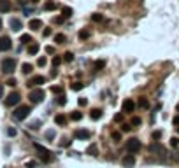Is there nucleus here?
Segmentation results:
<instances>
[{"mask_svg":"<svg viewBox=\"0 0 179 168\" xmlns=\"http://www.w3.org/2000/svg\"><path fill=\"white\" fill-rule=\"evenodd\" d=\"M141 147H142V144H141L139 138L132 137V138L127 140V153H128V154H137V153L141 151Z\"/></svg>","mask_w":179,"mask_h":168,"instance_id":"nucleus-1","label":"nucleus"},{"mask_svg":"<svg viewBox=\"0 0 179 168\" xmlns=\"http://www.w3.org/2000/svg\"><path fill=\"white\" fill-rule=\"evenodd\" d=\"M0 68H2L4 74H12V72L16 70V60H14V58H5V60H2Z\"/></svg>","mask_w":179,"mask_h":168,"instance_id":"nucleus-2","label":"nucleus"},{"mask_svg":"<svg viewBox=\"0 0 179 168\" xmlns=\"http://www.w3.org/2000/svg\"><path fill=\"white\" fill-rule=\"evenodd\" d=\"M28 98H30V102H32V103H40V102L46 98V91H44V89L35 88V89H32V91L28 93Z\"/></svg>","mask_w":179,"mask_h":168,"instance_id":"nucleus-3","label":"nucleus"},{"mask_svg":"<svg viewBox=\"0 0 179 168\" xmlns=\"http://www.w3.org/2000/svg\"><path fill=\"white\" fill-rule=\"evenodd\" d=\"M28 114H30V107H28V105H19V107L12 112V117H14L16 121H23V119L28 117Z\"/></svg>","mask_w":179,"mask_h":168,"instance_id":"nucleus-4","label":"nucleus"},{"mask_svg":"<svg viewBox=\"0 0 179 168\" xmlns=\"http://www.w3.org/2000/svg\"><path fill=\"white\" fill-rule=\"evenodd\" d=\"M33 147H35V151L39 153V156H40V160H42L44 163H49V161H51V151H49V149H46V147L40 146V144H35Z\"/></svg>","mask_w":179,"mask_h":168,"instance_id":"nucleus-5","label":"nucleus"},{"mask_svg":"<svg viewBox=\"0 0 179 168\" xmlns=\"http://www.w3.org/2000/svg\"><path fill=\"white\" fill-rule=\"evenodd\" d=\"M19 100H21V95H19L18 91H14V93H11V95L5 98V105H7V107H14V105L19 103Z\"/></svg>","mask_w":179,"mask_h":168,"instance_id":"nucleus-6","label":"nucleus"},{"mask_svg":"<svg viewBox=\"0 0 179 168\" xmlns=\"http://www.w3.org/2000/svg\"><path fill=\"white\" fill-rule=\"evenodd\" d=\"M11 47H12V40H11L9 37H2V39H0V53L9 51Z\"/></svg>","mask_w":179,"mask_h":168,"instance_id":"nucleus-7","label":"nucleus"},{"mask_svg":"<svg viewBox=\"0 0 179 168\" xmlns=\"http://www.w3.org/2000/svg\"><path fill=\"white\" fill-rule=\"evenodd\" d=\"M40 84H46V77L44 75H33L28 81V86H40Z\"/></svg>","mask_w":179,"mask_h":168,"instance_id":"nucleus-8","label":"nucleus"},{"mask_svg":"<svg viewBox=\"0 0 179 168\" xmlns=\"http://www.w3.org/2000/svg\"><path fill=\"white\" fill-rule=\"evenodd\" d=\"M134 109H135L134 100H132V98H127V100L123 102V114H130V112H134Z\"/></svg>","mask_w":179,"mask_h":168,"instance_id":"nucleus-9","label":"nucleus"},{"mask_svg":"<svg viewBox=\"0 0 179 168\" xmlns=\"http://www.w3.org/2000/svg\"><path fill=\"white\" fill-rule=\"evenodd\" d=\"M121 165L125 168H132L135 165V156H134V154H127V156L121 160Z\"/></svg>","mask_w":179,"mask_h":168,"instance_id":"nucleus-10","label":"nucleus"},{"mask_svg":"<svg viewBox=\"0 0 179 168\" xmlns=\"http://www.w3.org/2000/svg\"><path fill=\"white\" fill-rule=\"evenodd\" d=\"M74 137H76L77 140H88V138H90V131H88V130L79 128V130H76V131H74Z\"/></svg>","mask_w":179,"mask_h":168,"instance_id":"nucleus-11","label":"nucleus"},{"mask_svg":"<svg viewBox=\"0 0 179 168\" xmlns=\"http://www.w3.org/2000/svg\"><path fill=\"white\" fill-rule=\"evenodd\" d=\"M149 151H151V153H160V156L165 154V147L160 146V144H151V146H149Z\"/></svg>","mask_w":179,"mask_h":168,"instance_id":"nucleus-12","label":"nucleus"},{"mask_svg":"<svg viewBox=\"0 0 179 168\" xmlns=\"http://www.w3.org/2000/svg\"><path fill=\"white\" fill-rule=\"evenodd\" d=\"M11 7V0H0V12H9Z\"/></svg>","mask_w":179,"mask_h":168,"instance_id":"nucleus-13","label":"nucleus"},{"mask_svg":"<svg viewBox=\"0 0 179 168\" xmlns=\"http://www.w3.org/2000/svg\"><path fill=\"white\" fill-rule=\"evenodd\" d=\"M21 26H23V25H21V21H19V19H16V18H12V19H11V30L19 32V30H21Z\"/></svg>","mask_w":179,"mask_h":168,"instance_id":"nucleus-14","label":"nucleus"},{"mask_svg":"<svg viewBox=\"0 0 179 168\" xmlns=\"http://www.w3.org/2000/svg\"><path fill=\"white\" fill-rule=\"evenodd\" d=\"M28 26H30L32 30H40V28H42V21H40V19H30Z\"/></svg>","mask_w":179,"mask_h":168,"instance_id":"nucleus-15","label":"nucleus"},{"mask_svg":"<svg viewBox=\"0 0 179 168\" xmlns=\"http://www.w3.org/2000/svg\"><path fill=\"white\" fill-rule=\"evenodd\" d=\"M39 49H40V47H39V44H37V42H32V44L28 46V54H32V56H33V54H37V53H39Z\"/></svg>","mask_w":179,"mask_h":168,"instance_id":"nucleus-16","label":"nucleus"},{"mask_svg":"<svg viewBox=\"0 0 179 168\" xmlns=\"http://www.w3.org/2000/svg\"><path fill=\"white\" fill-rule=\"evenodd\" d=\"M105 67V61L104 60H97L95 63H93V72H98V70H102Z\"/></svg>","mask_w":179,"mask_h":168,"instance_id":"nucleus-17","label":"nucleus"},{"mask_svg":"<svg viewBox=\"0 0 179 168\" xmlns=\"http://www.w3.org/2000/svg\"><path fill=\"white\" fill-rule=\"evenodd\" d=\"M90 117H91L93 121H97V119H100V117H102V110H100V109H93V110L90 112Z\"/></svg>","mask_w":179,"mask_h":168,"instance_id":"nucleus-18","label":"nucleus"},{"mask_svg":"<svg viewBox=\"0 0 179 168\" xmlns=\"http://www.w3.org/2000/svg\"><path fill=\"white\" fill-rule=\"evenodd\" d=\"M54 123H56V124H60V126H63V124L67 123V117H65L63 114H58V116L54 117Z\"/></svg>","mask_w":179,"mask_h":168,"instance_id":"nucleus-19","label":"nucleus"},{"mask_svg":"<svg viewBox=\"0 0 179 168\" xmlns=\"http://www.w3.org/2000/svg\"><path fill=\"white\" fill-rule=\"evenodd\" d=\"M86 154H90V156H97V154H98V149H97V146H95V144H91V146L86 149Z\"/></svg>","mask_w":179,"mask_h":168,"instance_id":"nucleus-20","label":"nucleus"},{"mask_svg":"<svg viewBox=\"0 0 179 168\" xmlns=\"http://www.w3.org/2000/svg\"><path fill=\"white\" fill-rule=\"evenodd\" d=\"M21 70H23V74H30L33 70V65L32 63H23L21 65Z\"/></svg>","mask_w":179,"mask_h":168,"instance_id":"nucleus-21","label":"nucleus"},{"mask_svg":"<svg viewBox=\"0 0 179 168\" xmlns=\"http://www.w3.org/2000/svg\"><path fill=\"white\" fill-rule=\"evenodd\" d=\"M70 88H72V91H81L83 88H84V82H74V84H70Z\"/></svg>","mask_w":179,"mask_h":168,"instance_id":"nucleus-22","label":"nucleus"},{"mask_svg":"<svg viewBox=\"0 0 179 168\" xmlns=\"http://www.w3.org/2000/svg\"><path fill=\"white\" fill-rule=\"evenodd\" d=\"M70 119H72V121H81V119H83V114H81L79 110H74V112L70 114Z\"/></svg>","mask_w":179,"mask_h":168,"instance_id":"nucleus-23","label":"nucleus"},{"mask_svg":"<svg viewBox=\"0 0 179 168\" xmlns=\"http://www.w3.org/2000/svg\"><path fill=\"white\" fill-rule=\"evenodd\" d=\"M62 14H63V18H70L74 12H72V9H70V7H62Z\"/></svg>","mask_w":179,"mask_h":168,"instance_id":"nucleus-24","label":"nucleus"},{"mask_svg":"<svg viewBox=\"0 0 179 168\" xmlns=\"http://www.w3.org/2000/svg\"><path fill=\"white\" fill-rule=\"evenodd\" d=\"M19 40H21L23 44H28V42H33V40H32V35H30V33H25V35H21V39H19Z\"/></svg>","mask_w":179,"mask_h":168,"instance_id":"nucleus-25","label":"nucleus"},{"mask_svg":"<svg viewBox=\"0 0 179 168\" xmlns=\"http://www.w3.org/2000/svg\"><path fill=\"white\" fill-rule=\"evenodd\" d=\"M54 40H56L58 44H63V42L67 40V37H65L63 33H56V35H54Z\"/></svg>","mask_w":179,"mask_h":168,"instance_id":"nucleus-26","label":"nucleus"},{"mask_svg":"<svg viewBox=\"0 0 179 168\" xmlns=\"http://www.w3.org/2000/svg\"><path fill=\"white\" fill-rule=\"evenodd\" d=\"M44 9H46V11H53V9H56V4L49 0V2H46V4H44Z\"/></svg>","mask_w":179,"mask_h":168,"instance_id":"nucleus-27","label":"nucleus"},{"mask_svg":"<svg viewBox=\"0 0 179 168\" xmlns=\"http://www.w3.org/2000/svg\"><path fill=\"white\" fill-rule=\"evenodd\" d=\"M88 37H90V32H88V30H81V32H79V39H81V40H86Z\"/></svg>","mask_w":179,"mask_h":168,"instance_id":"nucleus-28","label":"nucleus"},{"mask_svg":"<svg viewBox=\"0 0 179 168\" xmlns=\"http://www.w3.org/2000/svg\"><path fill=\"white\" fill-rule=\"evenodd\" d=\"M72 60H74V53H70V51H69V53H65V54H63V61H67V63H69V61H72Z\"/></svg>","mask_w":179,"mask_h":168,"instance_id":"nucleus-29","label":"nucleus"},{"mask_svg":"<svg viewBox=\"0 0 179 168\" xmlns=\"http://www.w3.org/2000/svg\"><path fill=\"white\" fill-rule=\"evenodd\" d=\"M139 107H141V109H148V107H149V102H148L146 98H141V100H139Z\"/></svg>","mask_w":179,"mask_h":168,"instance_id":"nucleus-30","label":"nucleus"},{"mask_svg":"<svg viewBox=\"0 0 179 168\" xmlns=\"http://www.w3.org/2000/svg\"><path fill=\"white\" fill-rule=\"evenodd\" d=\"M111 138H112L114 142H120V140H121V133H120V131H112V135H111Z\"/></svg>","mask_w":179,"mask_h":168,"instance_id":"nucleus-31","label":"nucleus"},{"mask_svg":"<svg viewBox=\"0 0 179 168\" xmlns=\"http://www.w3.org/2000/svg\"><path fill=\"white\" fill-rule=\"evenodd\" d=\"M141 123H142V119H141V117H132V121H130V124H132V126H139Z\"/></svg>","mask_w":179,"mask_h":168,"instance_id":"nucleus-32","label":"nucleus"},{"mask_svg":"<svg viewBox=\"0 0 179 168\" xmlns=\"http://www.w3.org/2000/svg\"><path fill=\"white\" fill-rule=\"evenodd\" d=\"M60 63H62V58H60V56H54V58H53V67L56 68Z\"/></svg>","mask_w":179,"mask_h":168,"instance_id":"nucleus-33","label":"nucleus"},{"mask_svg":"<svg viewBox=\"0 0 179 168\" xmlns=\"http://www.w3.org/2000/svg\"><path fill=\"white\" fill-rule=\"evenodd\" d=\"M46 138H47V140H53V138H54V131H53V130H47V131H46Z\"/></svg>","mask_w":179,"mask_h":168,"instance_id":"nucleus-34","label":"nucleus"},{"mask_svg":"<svg viewBox=\"0 0 179 168\" xmlns=\"http://www.w3.org/2000/svg\"><path fill=\"white\" fill-rule=\"evenodd\" d=\"M56 103H58V105H65V103H67V100H65V96L62 95L60 98H56Z\"/></svg>","mask_w":179,"mask_h":168,"instance_id":"nucleus-35","label":"nucleus"},{"mask_svg":"<svg viewBox=\"0 0 179 168\" xmlns=\"http://www.w3.org/2000/svg\"><path fill=\"white\" fill-rule=\"evenodd\" d=\"M171 146H172V147H178V146H179V138H178V137L171 138Z\"/></svg>","mask_w":179,"mask_h":168,"instance_id":"nucleus-36","label":"nucleus"},{"mask_svg":"<svg viewBox=\"0 0 179 168\" xmlns=\"http://www.w3.org/2000/svg\"><path fill=\"white\" fill-rule=\"evenodd\" d=\"M91 19H93V21H102V19H104V16H102V14H93V16H91Z\"/></svg>","mask_w":179,"mask_h":168,"instance_id":"nucleus-37","label":"nucleus"},{"mask_svg":"<svg viewBox=\"0 0 179 168\" xmlns=\"http://www.w3.org/2000/svg\"><path fill=\"white\" fill-rule=\"evenodd\" d=\"M46 63H47V61H46V58H42V56H40V58L37 60V65H39V67H44Z\"/></svg>","mask_w":179,"mask_h":168,"instance_id":"nucleus-38","label":"nucleus"},{"mask_svg":"<svg viewBox=\"0 0 179 168\" xmlns=\"http://www.w3.org/2000/svg\"><path fill=\"white\" fill-rule=\"evenodd\" d=\"M51 91H53V93H62V91H63V88H62V86H53V88H51Z\"/></svg>","mask_w":179,"mask_h":168,"instance_id":"nucleus-39","label":"nucleus"},{"mask_svg":"<svg viewBox=\"0 0 179 168\" xmlns=\"http://www.w3.org/2000/svg\"><path fill=\"white\" fill-rule=\"evenodd\" d=\"M114 121H116V123H121V121H123V112H121V114H116V116H114Z\"/></svg>","mask_w":179,"mask_h":168,"instance_id":"nucleus-40","label":"nucleus"},{"mask_svg":"<svg viewBox=\"0 0 179 168\" xmlns=\"http://www.w3.org/2000/svg\"><path fill=\"white\" fill-rule=\"evenodd\" d=\"M25 167H26V168H35V167H37V163H35V161H26V165H25Z\"/></svg>","mask_w":179,"mask_h":168,"instance_id":"nucleus-41","label":"nucleus"},{"mask_svg":"<svg viewBox=\"0 0 179 168\" xmlns=\"http://www.w3.org/2000/svg\"><path fill=\"white\" fill-rule=\"evenodd\" d=\"M7 135H9V137H14V135H16V130H14V128H7Z\"/></svg>","mask_w":179,"mask_h":168,"instance_id":"nucleus-42","label":"nucleus"},{"mask_svg":"<svg viewBox=\"0 0 179 168\" xmlns=\"http://www.w3.org/2000/svg\"><path fill=\"white\" fill-rule=\"evenodd\" d=\"M7 84H9V86H16V84H18V81H16V79H12V77H11V79H9V81H7Z\"/></svg>","mask_w":179,"mask_h":168,"instance_id":"nucleus-43","label":"nucleus"},{"mask_svg":"<svg viewBox=\"0 0 179 168\" xmlns=\"http://www.w3.org/2000/svg\"><path fill=\"white\" fill-rule=\"evenodd\" d=\"M46 53L53 54V53H54V47H53V46H47V47H46Z\"/></svg>","mask_w":179,"mask_h":168,"instance_id":"nucleus-44","label":"nucleus"},{"mask_svg":"<svg viewBox=\"0 0 179 168\" xmlns=\"http://www.w3.org/2000/svg\"><path fill=\"white\" fill-rule=\"evenodd\" d=\"M86 103H88V100H86V98H79V105H81V107H84Z\"/></svg>","mask_w":179,"mask_h":168,"instance_id":"nucleus-45","label":"nucleus"},{"mask_svg":"<svg viewBox=\"0 0 179 168\" xmlns=\"http://www.w3.org/2000/svg\"><path fill=\"white\" fill-rule=\"evenodd\" d=\"M49 35H51V28H46L44 30V37H49Z\"/></svg>","mask_w":179,"mask_h":168,"instance_id":"nucleus-46","label":"nucleus"},{"mask_svg":"<svg viewBox=\"0 0 179 168\" xmlns=\"http://www.w3.org/2000/svg\"><path fill=\"white\" fill-rule=\"evenodd\" d=\"M128 130H130V124H123L121 126V131H128Z\"/></svg>","mask_w":179,"mask_h":168,"instance_id":"nucleus-47","label":"nucleus"},{"mask_svg":"<svg viewBox=\"0 0 179 168\" xmlns=\"http://www.w3.org/2000/svg\"><path fill=\"white\" fill-rule=\"evenodd\" d=\"M160 137H162V133H160V131H155V133H153V138H160Z\"/></svg>","mask_w":179,"mask_h":168,"instance_id":"nucleus-48","label":"nucleus"},{"mask_svg":"<svg viewBox=\"0 0 179 168\" xmlns=\"http://www.w3.org/2000/svg\"><path fill=\"white\" fill-rule=\"evenodd\" d=\"M53 21H54V23H63V18H54Z\"/></svg>","mask_w":179,"mask_h":168,"instance_id":"nucleus-49","label":"nucleus"},{"mask_svg":"<svg viewBox=\"0 0 179 168\" xmlns=\"http://www.w3.org/2000/svg\"><path fill=\"white\" fill-rule=\"evenodd\" d=\"M69 144H70V142H69V140H67V138H65V140H63V142H62V147H67V146H69Z\"/></svg>","mask_w":179,"mask_h":168,"instance_id":"nucleus-50","label":"nucleus"},{"mask_svg":"<svg viewBox=\"0 0 179 168\" xmlns=\"http://www.w3.org/2000/svg\"><path fill=\"white\" fill-rule=\"evenodd\" d=\"M174 160L179 163V151H178V153H174Z\"/></svg>","mask_w":179,"mask_h":168,"instance_id":"nucleus-51","label":"nucleus"},{"mask_svg":"<svg viewBox=\"0 0 179 168\" xmlns=\"http://www.w3.org/2000/svg\"><path fill=\"white\" fill-rule=\"evenodd\" d=\"M174 124H179V116L178 117H174Z\"/></svg>","mask_w":179,"mask_h":168,"instance_id":"nucleus-52","label":"nucleus"},{"mask_svg":"<svg viewBox=\"0 0 179 168\" xmlns=\"http://www.w3.org/2000/svg\"><path fill=\"white\" fill-rule=\"evenodd\" d=\"M2 96H4V88L0 86V98H2Z\"/></svg>","mask_w":179,"mask_h":168,"instance_id":"nucleus-53","label":"nucleus"},{"mask_svg":"<svg viewBox=\"0 0 179 168\" xmlns=\"http://www.w3.org/2000/svg\"><path fill=\"white\" fill-rule=\"evenodd\" d=\"M0 30H2V19H0Z\"/></svg>","mask_w":179,"mask_h":168,"instance_id":"nucleus-54","label":"nucleus"},{"mask_svg":"<svg viewBox=\"0 0 179 168\" xmlns=\"http://www.w3.org/2000/svg\"><path fill=\"white\" fill-rule=\"evenodd\" d=\"M18 2H25V0H18Z\"/></svg>","mask_w":179,"mask_h":168,"instance_id":"nucleus-55","label":"nucleus"},{"mask_svg":"<svg viewBox=\"0 0 179 168\" xmlns=\"http://www.w3.org/2000/svg\"><path fill=\"white\" fill-rule=\"evenodd\" d=\"M178 110H179V105H178Z\"/></svg>","mask_w":179,"mask_h":168,"instance_id":"nucleus-56","label":"nucleus"},{"mask_svg":"<svg viewBox=\"0 0 179 168\" xmlns=\"http://www.w3.org/2000/svg\"><path fill=\"white\" fill-rule=\"evenodd\" d=\"M178 131H179V128H178Z\"/></svg>","mask_w":179,"mask_h":168,"instance_id":"nucleus-57","label":"nucleus"}]
</instances>
